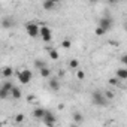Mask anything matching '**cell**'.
<instances>
[{"mask_svg": "<svg viewBox=\"0 0 127 127\" xmlns=\"http://www.w3.org/2000/svg\"><path fill=\"white\" fill-rule=\"evenodd\" d=\"M91 102H93L94 106L103 108V106L108 105V97H106L105 94H102L99 90H96V91H93V94H91Z\"/></svg>", "mask_w": 127, "mask_h": 127, "instance_id": "cell-1", "label": "cell"}, {"mask_svg": "<svg viewBox=\"0 0 127 127\" xmlns=\"http://www.w3.org/2000/svg\"><path fill=\"white\" fill-rule=\"evenodd\" d=\"M26 32L30 37H36V36L40 34V27L36 23H27L26 24Z\"/></svg>", "mask_w": 127, "mask_h": 127, "instance_id": "cell-2", "label": "cell"}, {"mask_svg": "<svg viewBox=\"0 0 127 127\" xmlns=\"http://www.w3.org/2000/svg\"><path fill=\"white\" fill-rule=\"evenodd\" d=\"M12 88H14V84H12L11 81H5V82L2 84V88H0V99H6V97L11 94Z\"/></svg>", "mask_w": 127, "mask_h": 127, "instance_id": "cell-3", "label": "cell"}, {"mask_svg": "<svg viewBox=\"0 0 127 127\" xmlns=\"http://www.w3.org/2000/svg\"><path fill=\"white\" fill-rule=\"evenodd\" d=\"M32 78H33V73H32L29 69H24V70H21V72L18 73V81H20L21 84H29V82L32 81Z\"/></svg>", "mask_w": 127, "mask_h": 127, "instance_id": "cell-4", "label": "cell"}, {"mask_svg": "<svg viewBox=\"0 0 127 127\" xmlns=\"http://www.w3.org/2000/svg\"><path fill=\"white\" fill-rule=\"evenodd\" d=\"M40 37H42V40L43 42H51V39H52V34H51V29L49 27H46V26H42L40 27Z\"/></svg>", "mask_w": 127, "mask_h": 127, "instance_id": "cell-5", "label": "cell"}, {"mask_svg": "<svg viewBox=\"0 0 127 127\" xmlns=\"http://www.w3.org/2000/svg\"><path fill=\"white\" fill-rule=\"evenodd\" d=\"M112 18L111 17H103V18H100L99 20V26L102 27V29H105L106 32H109L111 29H112Z\"/></svg>", "mask_w": 127, "mask_h": 127, "instance_id": "cell-6", "label": "cell"}, {"mask_svg": "<svg viewBox=\"0 0 127 127\" xmlns=\"http://www.w3.org/2000/svg\"><path fill=\"white\" fill-rule=\"evenodd\" d=\"M55 121H57V120H55V115H54L51 111H46V112H45V117H43V123H45L48 127H51V126L55 124Z\"/></svg>", "mask_w": 127, "mask_h": 127, "instance_id": "cell-7", "label": "cell"}, {"mask_svg": "<svg viewBox=\"0 0 127 127\" xmlns=\"http://www.w3.org/2000/svg\"><path fill=\"white\" fill-rule=\"evenodd\" d=\"M48 85H49V88H51V90L58 91V90H60V81H58V78H49Z\"/></svg>", "mask_w": 127, "mask_h": 127, "instance_id": "cell-8", "label": "cell"}, {"mask_svg": "<svg viewBox=\"0 0 127 127\" xmlns=\"http://www.w3.org/2000/svg\"><path fill=\"white\" fill-rule=\"evenodd\" d=\"M115 76H118L121 81H126V79H127V69H124V67H120V69L115 72Z\"/></svg>", "mask_w": 127, "mask_h": 127, "instance_id": "cell-9", "label": "cell"}, {"mask_svg": "<svg viewBox=\"0 0 127 127\" xmlns=\"http://www.w3.org/2000/svg\"><path fill=\"white\" fill-rule=\"evenodd\" d=\"M45 112H46V109L36 108V109L33 111V117H34V118H43V117H45Z\"/></svg>", "mask_w": 127, "mask_h": 127, "instance_id": "cell-10", "label": "cell"}, {"mask_svg": "<svg viewBox=\"0 0 127 127\" xmlns=\"http://www.w3.org/2000/svg\"><path fill=\"white\" fill-rule=\"evenodd\" d=\"M14 20L12 18H3V21H2V26H3V29H11V27H14Z\"/></svg>", "mask_w": 127, "mask_h": 127, "instance_id": "cell-11", "label": "cell"}, {"mask_svg": "<svg viewBox=\"0 0 127 127\" xmlns=\"http://www.w3.org/2000/svg\"><path fill=\"white\" fill-rule=\"evenodd\" d=\"M11 96H12V99H21L23 94H21V90L14 85V88H12V91H11Z\"/></svg>", "mask_w": 127, "mask_h": 127, "instance_id": "cell-12", "label": "cell"}, {"mask_svg": "<svg viewBox=\"0 0 127 127\" xmlns=\"http://www.w3.org/2000/svg\"><path fill=\"white\" fill-rule=\"evenodd\" d=\"M55 6V2H52V0H45L43 2V9L45 11H52Z\"/></svg>", "mask_w": 127, "mask_h": 127, "instance_id": "cell-13", "label": "cell"}, {"mask_svg": "<svg viewBox=\"0 0 127 127\" xmlns=\"http://www.w3.org/2000/svg\"><path fill=\"white\" fill-rule=\"evenodd\" d=\"M40 76H42V78H51V69H49L48 66L42 67V69H40Z\"/></svg>", "mask_w": 127, "mask_h": 127, "instance_id": "cell-14", "label": "cell"}, {"mask_svg": "<svg viewBox=\"0 0 127 127\" xmlns=\"http://www.w3.org/2000/svg\"><path fill=\"white\" fill-rule=\"evenodd\" d=\"M48 55H49L51 60H58V52L54 48H48Z\"/></svg>", "mask_w": 127, "mask_h": 127, "instance_id": "cell-15", "label": "cell"}, {"mask_svg": "<svg viewBox=\"0 0 127 127\" xmlns=\"http://www.w3.org/2000/svg\"><path fill=\"white\" fill-rule=\"evenodd\" d=\"M12 73H14L12 67H5V69H3V72H2L3 78H11V76H12Z\"/></svg>", "mask_w": 127, "mask_h": 127, "instance_id": "cell-16", "label": "cell"}, {"mask_svg": "<svg viewBox=\"0 0 127 127\" xmlns=\"http://www.w3.org/2000/svg\"><path fill=\"white\" fill-rule=\"evenodd\" d=\"M108 82H109V85H114V87H117V85H120L121 79H120L118 76H114V78H109V79H108Z\"/></svg>", "mask_w": 127, "mask_h": 127, "instance_id": "cell-17", "label": "cell"}, {"mask_svg": "<svg viewBox=\"0 0 127 127\" xmlns=\"http://www.w3.org/2000/svg\"><path fill=\"white\" fill-rule=\"evenodd\" d=\"M33 64H34V67H36V69H39V70H40L42 67H45V66H46V64H45V61H43V60H39V58H37V60H34Z\"/></svg>", "mask_w": 127, "mask_h": 127, "instance_id": "cell-18", "label": "cell"}, {"mask_svg": "<svg viewBox=\"0 0 127 127\" xmlns=\"http://www.w3.org/2000/svg\"><path fill=\"white\" fill-rule=\"evenodd\" d=\"M73 120H75V123H78V124H79V123H82V121H84V117H82V114H81V112H75V114H73Z\"/></svg>", "mask_w": 127, "mask_h": 127, "instance_id": "cell-19", "label": "cell"}, {"mask_svg": "<svg viewBox=\"0 0 127 127\" xmlns=\"http://www.w3.org/2000/svg\"><path fill=\"white\" fill-rule=\"evenodd\" d=\"M61 46H63V48H66V49H69V48L72 46V40H69V39H64V40L61 42Z\"/></svg>", "mask_w": 127, "mask_h": 127, "instance_id": "cell-20", "label": "cell"}, {"mask_svg": "<svg viewBox=\"0 0 127 127\" xmlns=\"http://www.w3.org/2000/svg\"><path fill=\"white\" fill-rule=\"evenodd\" d=\"M105 33H106V30H105V29H102L100 26H97V27H96V34H97V36H103Z\"/></svg>", "mask_w": 127, "mask_h": 127, "instance_id": "cell-21", "label": "cell"}, {"mask_svg": "<svg viewBox=\"0 0 127 127\" xmlns=\"http://www.w3.org/2000/svg\"><path fill=\"white\" fill-rule=\"evenodd\" d=\"M78 66H79L78 60H70V61H69V67H72V69H76Z\"/></svg>", "mask_w": 127, "mask_h": 127, "instance_id": "cell-22", "label": "cell"}, {"mask_svg": "<svg viewBox=\"0 0 127 127\" xmlns=\"http://www.w3.org/2000/svg\"><path fill=\"white\" fill-rule=\"evenodd\" d=\"M15 121H17V123H23V121H24V115H23V114H17Z\"/></svg>", "mask_w": 127, "mask_h": 127, "instance_id": "cell-23", "label": "cell"}, {"mask_svg": "<svg viewBox=\"0 0 127 127\" xmlns=\"http://www.w3.org/2000/svg\"><path fill=\"white\" fill-rule=\"evenodd\" d=\"M120 60H121V63H123V64H126V66H127V54H123Z\"/></svg>", "mask_w": 127, "mask_h": 127, "instance_id": "cell-24", "label": "cell"}, {"mask_svg": "<svg viewBox=\"0 0 127 127\" xmlns=\"http://www.w3.org/2000/svg\"><path fill=\"white\" fill-rule=\"evenodd\" d=\"M76 76H78V79H84V78H85V73H84L82 70H78V73H76Z\"/></svg>", "mask_w": 127, "mask_h": 127, "instance_id": "cell-25", "label": "cell"}, {"mask_svg": "<svg viewBox=\"0 0 127 127\" xmlns=\"http://www.w3.org/2000/svg\"><path fill=\"white\" fill-rule=\"evenodd\" d=\"M105 96H106V97H108V100H109V99H114V96H115V94H114L112 91H106V93H105Z\"/></svg>", "mask_w": 127, "mask_h": 127, "instance_id": "cell-26", "label": "cell"}, {"mask_svg": "<svg viewBox=\"0 0 127 127\" xmlns=\"http://www.w3.org/2000/svg\"><path fill=\"white\" fill-rule=\"evenodd\" d=\"M118 0H108V3H117Z\"/></svg>", "mask_w": 127, "mask_h": 127, "instance_id": "cell-27", "label": "cell"}, {"mask_svg": "<svg viewBox=\"0 0 127 127\" xmlns=\"http://www.w3.org/2000/svg\"><path fill=\"white\" fill-rule=\"evenodd\" d=\"M124 30H126V32H127V21H126V23H124Z\"/></svg>", "mask_w": 127, "mask_h": 127, "instance_id": "cell-28", "label": "cell"}, {"mask_svg": "<svg viewBox=\"0 0 127 127\" xmlns=\"http://www.w3.org/2000/svg\"><path fill=\"white\" fill-rule=\"evenodd\" d=\"M88 2H91V3H94V2H97V0H88Z\"/></svg>", "mask_w": 127, "mask_h": 127, "instance_id": "cell-29", "label": "cell"}, {"mask_svg": "<svg viewBox=\"0 0 127 127\" xmlns=\"http://www.w3.org/2000/svg\"><path fill=\"white\" fill-rule=\"evenodd\" d=\"M52 2H55V3H58V2H60V0H52Z\"/></svg>", "mask_w": 127, "mask_h": 127, "instance_id": "cell-30", "label": "cell"}]
</instances>
